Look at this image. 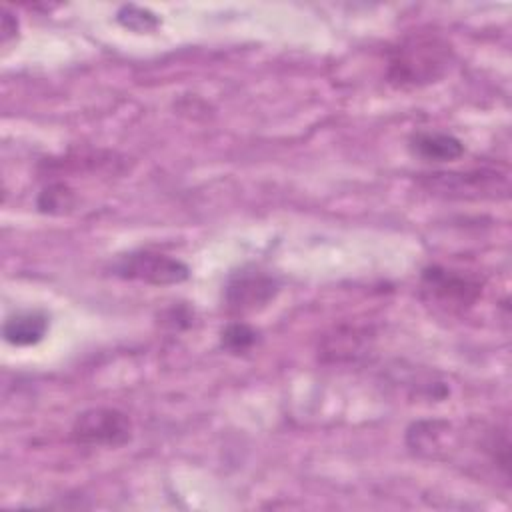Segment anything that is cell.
Listing matches in <instances>:
<instances>
[{"label": "cell", "instance_id": "6da1fadb", "mask_svg": "<svg viewBox=\"0 0 512 512\" xmlns=\"http://www.w3.org/2000/svg\"><path fill=\"white\" fill-rule=\"evenodd\" d=\"M450 42L434 32H414L402 38L388 60V82L396 88H420L438 82L452 66Z\"/></svg>", "mask_w": 512, "mask_h": 512}, {"label": "cell", "instance_id": "7a4b0ae2", "mask_svg": "<svg viewBox=\"0 0 512 512\" xmlns=\"http://www.w3.org/2000/svg\"><path fill=\"white\" fill-rule=\"evenodd\" d=\"M420 288L426 302L446 312H462L482 294V282L476 276L438 264L422 270Z\"/></svg>", "mask_w": 512, "mask_h": 512}, {"label": "cell", "instance_id": "3957f363", "mask_svg": "<svg viewBox=\"0 0 512 512\" xmlns=\"http://www.w3.org/2000/svg\"><path fill=\"white\" fill-rule=\"evenodd\" d=\"M70 436L80 446L120 448L132 438V422L118 408H88L76 416Z\"/></svg>", "mask_w": 512, "mask_h": 512}, {"label": "cell", "instance_id": "277c9868", "mask_svg": "<svg viewBox=\"0 0 512 512\" xmlns=\"http://www.w3.org/2000/svg\"><path fill=\"white\" fill-rule=\"evenodd\" d=\"M112 274L152 286H170L188 280L190 268L182 260L156 250H134L114 260Z\"/></svg>", "mask_w": 512, "mask_h": 512}, {"label": "cell", "instance_id": "5b68a950", "mask_svg": "<svg viewBox=\"0 0 512 512\" xmlns=\"http://www.w3.org/2000/svg\"><path fill=\"white\" fill-rule=\"evenodd\" d=\"M278 290L280 284L272 274L256 266H244L228 276L224 284V302L234 314L258 312L276 298Z\"/></svg>", "mask_w": 512, "mask_h": 512}, {"label": "cell", "instance_id": "8992f818", "mask_svg": "<svg viewBox=\"0 0 512 512\" xmlns=\"http://www.w3.org/2000/svg\"><path fill=\"white\" fill-rule=\"evenodd\" d=\"M432 192H446L448 196H506L508 176L498 170H470V172H434L428 174L426 182Z\"/></svg>", "mask_w": 512, "mask_h": 512}, {"label": "cell", "instance_id": "52a82bcc", "mask_svg": "<svg viewBox=\"0 0 512 512\" xmlns=\"http://www.w3.org/2000/svg\"><path fill=\"white\" fill-rule=\"evenodd\" d=\"M410 152L426 162H452L464 154V142L448 132L422 130L410 136Z\"/></svg>", "mask_w": 512, "mask_h": 512}, {"label": "cell", "instance_id": "ba28073f", "mask_svg": "<svg viewBox=\"0 0 512 512\" xmlns=\"http://www.w3.org/2000/svg\"><path fill=\"white\" fill-rule=\"evenodd\" d=\"M48 324V314L40 310L18 312L4 322L2 334L4 340L12 346H32L46 336Z\"/></svg>", "mask_w": 512, "mask_h": 512}, {"label": "cell", "instance_id": "9c48e42d", "mask_svg": "<svg viewBox=\"0 0 512 512\" xmlns=\"http://www.w3.org/2000/svg\"><path fill=\"white\" fill-rule=\"evenodd\" d=\"M256 342H258V332L244 322H232L220 334L222 348H226L234 354L250 350Z\"/></svg>", "mask_w": 512, "mask_h": 512}, {"label": "cell", "instance_id": "30bf717a", "mask_svg": "<svg viewBox=\"0 0 512 512\" xmlns=\"http://www.w3.org/2000/svg\"><path fill=\"white\" fill-rule=\"evenodd\" d=\"M74 204V194L66 184H50L40 192L38 198V208L42 212H50V214H60L68 208H72Z\"/></svg>", "mask_w": 512, "mask_h": 512}, {"label": "cell", "instance_id": "8fae6325", "mask_svg": "<svg viewBox=\"0 0 512 512\" xmlns=\"http://www.w3.org/2000/svg\"><path fill=\"white\" fill-rule=\"evenodd\" d=\"M118 20L126 28H132V30H138V32H146V30H152V28L158 26V18L150 10L138 8V6H124V8H120Z\"/></svg>", "mask_w": 512, "mask_h": 512}, {"label": "cell", "instance_id": "7c38bea8", "mask_svg": "<svg viewBox=\"0 0 512 512\" xmlns=\"http://www.w3.org/2000/svg\"><path fill=\"white\" fill-rule=\"evenodd\" d=\"M16 30H18L16 18H12L8 10H4V16H2V42H6L10 36H14Z\"/></svg>", "mask_w": 512, "mask_h": 512}]
</instances>
